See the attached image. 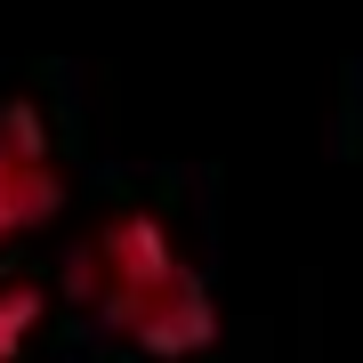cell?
<instances>
[{"instance_id":"obj_1","label":"cell","mask_w":363,"mask_h":363,"mask_svg":"<svg viewBox=\"0 0 363 363\" xmlns=\"http://www.w3.org/2000/svg\"><path fill=\"white\" fill-rule=\"evenodd\" d=\"M65 298L105 339L154 363H186L218 347V298H210L202 267H186V250L169 242L154 210H113L81 234L65 259Z\"/></svg>"},{"instance_id":"obj_2","label":"cell","mask_w":363,"mask_h":363,"mask_svg":"<svg viewBox=\"0 0 363 363\" xmlns=\"http://www.w3.org/2000/svg\"><path fill=\"white\" fill-rule=\"evenodd\" d=\"M57 210H65V169H57L49 121L33 105H0V250L49 226Z\"/></svg>"},{"instance_id":"obj_3","label":"cell","mask_w":363,"mask_h":363,"mask_svg":"<svg viewBox=\"0 0 363 363\" xmlns=\"http://www.w3.org/2000/svg\"><path fill=\"white\" fill-rule=\"evenodd\" d=\"M40 315H49V291H33V283H9V291H0V363L25 355V339L40 331Z\"/></svg>"}]
</instances>
